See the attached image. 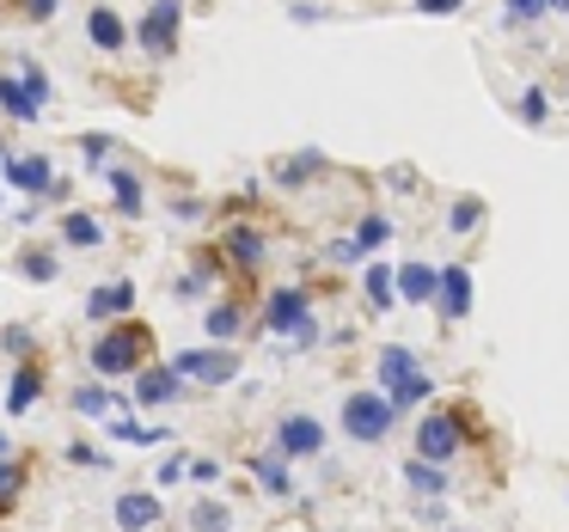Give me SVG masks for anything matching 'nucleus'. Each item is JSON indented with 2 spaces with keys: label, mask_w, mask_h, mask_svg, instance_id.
Listing matches in <instances>:
<instances>
[{
  "label": "nucleus",
  "mask_w": 569,
  "mask_h": 532,
  "mask_svg": "<svg viewBox=\"0 0 569 532\" xmlns=\"http://www.w3.org/2000/svg\"><path fill=\"white\" fill-rule=\"evenodd\" d=\"M380 385H386L380 398L392 410H410V404H422V398L435 392V380L417 368V355H410V349H398V343L380 349Z\"/></svg>",
  "instance_id": "f257e3e1"
},
{
  "label": "nucleus",
  "mask_w": 569,
  "mask_h": 532,
  "mask_svg": "<svg viewBox=\"0 0 569 532\" xmlns=\"http://www.w3.org/2000/svg\"><path fill=\"white\" fill-rule=\"evenodd\" d=\"M263 324H270L276 337H288L295 349H312V343H319V324H312L307 288H276V294L263 300Z\"/></svg>",
  "instance_id": "f03ea898"
},
{
  "label": "nucleus",
  "mask_w": 569,
  "mask_h": 532,
  "mask_svg": "<svg viewBox=\"0 0 569 532\" xmlns=\"http://www.w3.org/2000/svg\"><path fill=\"white\" fill-rule=\"evenodd\" d=\"M392 416H398V410L386 404L380 392H349L343 398V434H349V441H361V446H380L386 434H392Z\"/></svg>",
  "instance_id": "7ed1b4c3"
},
{
  "label": "nucleus",
  "mask_w": 569,
  "mask_h": 532,
  "mask_svg": "<svg viewBox=\"0 0 569 532\" xmlns=\"http://www.w3.org/2000/svg\"><path fill=\"white\" fill-rule=\"evenodd\" d=\"M141 337H148L141 324H111L104 337H92V349H87L92 373H129V368H136V355H141Z\"/></svg>",
  "instance_id": "20e7f679"
},
{
  "label": "nucleus",
  "mask_w": 569,
  "mask_h": 532,
  "mask_svg": "<svg viewBox=\"0 0 569 532\" xmlns=\"http://www.w3.org/2000/svg\"><path fill=\"white\" fill-rule=\"evenodd\" d=\"M178 26H184V0H153L136 26V43L148 56H172L178 50Z\"/></svg>",
  "instance_id": "39448f33"
},
{
  "label": "nucleus",
  "mask_w": 569,
  "mask_h": 532,
  "mask_svg": "<svg viewBox=\"0 0 569 532\" xmlns=\"http://www.w3.org/2000/svg\"><path fill=\"white\" fill-rule=\"evenodd\" d=\"M178 380H202V385H233L239 380V355L233 349H184L178 361H166Z\"/></svg>",
  "instance_id": "423d86ee"
},
{
  "label": "nucleus",
  "mask_w": 569,
  "mask_h": 532,
  "mask_svg": "<svg viewBox=\"0 0 569 532\" xmlns=\"http://www.w3.org/2000/svg\"><path fill=\"white\" fill-rule=\"evenodd\" d=\"M0 190H26V197H56V172L43 153H7L0 160Z\"/></svg>",
  "instance_id": "0eeeda50"
},
{
  "label": "nucleus",
  "mask_w": 569,
  "mask_h": 532,
  "mask_svg": "<svg viewBox=\"0 0 569 532\" xmlns=\"http://www.w3.org/2000/svg\"><path fill=\"white\" fill-rule=\"evenodd\" d=\"M459 441H466V434H459V416H453V410H429V416H422V429H417V459L447 465V459L459 453Z\"/></svg>",
  "instance_id": "6e6552de"
},
{
  "label": "nucleus",
  "mask_w": 569,
  "mask_h": 532,
  "mask_svg": "<svg viewBox=\"0 0 569 532\" xmlns=\"http://www.w3.org/2000/svg\"><path fill=\"white\" fill-rule=\"evenodd\" d=\"M276 453H282V459H319V453H325V429H319V416L295 410V416L276 422Z\"/></svg>",
  "instance_id": "1a4fd4ad"
},
{
  "label": "nucleus",
  "mask_w": 569,
  "mask_h": 532,
  "mask_svg": "<svg viewBox=\"0 0 569 532\" xmlns=\"http://www.w3.org/2000/svg\"><path fill=\"white\" fill-rule=\"evenodd\" d=\"M435 300H441V319L459 324L471 312V270L453 263V270H435Z\"/></svg>",
  "instance_id": "9d476101"
},
{
  "label": "nucleus",
  "mask_w": 569,
  "mask_h": 532,
  "mask_svg": "<svg viewBox=\"0 0 569 532\" xmlns=\"http://www.w3.org/2000/svg\"><path fill=\"white\" fill-rule=\"evenodd\" d=\"M117 526L123 532H148V526H160V495L153 490H129V495H117Z\"/></svg>",
  "instance_id": "9b49d317"
},
{
  "label": "nucleus",
  "mask_w": 569,
  "mask_h": 532,
  "mask_svg": "<svg viewBox=\"0 0 569 532\" xmlns=\"http://www.w3.org/2000/svg\"><path fill=\"white\" fill-rule=\"evenodd\" d=\"M0 111L13 117V123H38V117H43V99H38V92H31L19 74H0Z\"/></svg>",
  "instance_id": "f8f14e48"
},
{
  "label": "nucleus",
  "mask_w": 569,
  "mask_h": 532,
  "mask_svg": "<svg viewBox=\"0 0 569 532\" xmlns=\"http://www.w3.org/2000/svg\"><path fill=\"white\" fill-rule=\"evenodd\" d=\"M87 38H92V50H104V56L129 50V26L111 13V7H92L87 13Z\"/></svg>",
  "instance_id": "ddd939ff"
},
{
  "label": "nucleus",
  "mask_w": 569,
  "mask_h": 532,
  "mask_svg": "<svg viewBox=\"0 0 569 532\" xmlns=\"http://www.w3.org/2000/svg\"><path fill=\"white\" fill-rule=\"evenodd\" d=\"M251 478H258V490L276 495V502L295 495V478H288V459L282 453H251Z\"/></svg>",
  "instance_id": "4468645a"
},
{
  "label": "nucleus",
  "mask_w": 569,
  "mask_h": 532,
  "mask_svg": "<svg viewBox=\"0 0 569 532\" xmlns=\"http://www.w3.org/2000/svg\"><path fill=\"white\" fill-rule=\"evenodd\" d=\"M178 392H184V380H178L172 368H141V380H136V404L160 410V404H172Z\"/></svg>",
  "instance_id": "2eb2a0df"
},
{
  "label": "nucleus",
  "mask_w": 569,
  "mask_h": 532,
  "mask_svg": "<svg viewBox=\"0 0 569 532\" xmlns=\"http://www.w3.org/2000/svg\"><path fill=\"white\" fill-rule=\"evenodd\" d=\"M104 172V184H111V197H117V214H129L136 221L141 209H148V197H141V178L129 172V165H99Z\"/></svg>",
  "instance_id": "dca6fc26"
},
{
  "label": "nucleus",
  "mask_w": 569,
  "mask_h": 532,
  "mask_svg": "<svg viewBox=\"0 0 569 532\" xmlns=\"http://www.w3.org/2000/svg\"><path fill=\"white\" fill-rule=\"evenodd\" d=\"M129 307H136V282H129V275H117V282L92 288L87 319H117V312H129Z\"/></svg>",
  "instance_id": "f3484780"
},
{
  "label": "nucleus",
  "mask_w": 569,
  "mask_h": 532,
  "mask_svg": "<svg viewBox=\"0 0 569 532\" xmlns=\"http://www.w3.org/2000/svg\"><path fill=\"white\" fill-rule=\"evenodd\" d=\"M392 294H405V307L435 300V263H405V270L392 275Z\"/></svg>",
  "instance_id": "a211bd4d"
},
{
  "label": "nucleus",
  "mask_w": 569,
  "mask_h": 532,
  "mask_svg": "<svg viewBox=\"0 0 569 532\" xmlns=\"http://www.w3.org/2000/svg\"><path fill=\"white\" fill-rule=\"evenodd\" d=\"M104 434L111 441H123V446H160V441H172V429H153V422H129V416H104Z\"/></svg>",
  "instance_id": "6ab92c4d"
},
{
  "label": "nucleus",
  "mask_w": 569,
  "mask_h": 532,
  "mask_svg": "<svg viewBox=\"0 0 569 532\" xmlns=\"http://www.w3.org/2000/svg\"><path fill=\"white\" fill-rule=\"evenodd\" d=\"M405 490H417V495H447V490H453V478H447L441 465H429V459H405Z\"/></svg>",
  "instance_id": "aec40b11"
},
{
  "label": "nucleus",
  "mask_w": 569,
  "mask_h": 532,
  "mask_svg": "<svg viewBox=\"0 0 569 532\" xmlns=\"http://www.w3.org/2000/svg\"><path fill=\"white\" fill-rule=\"evenodd\" d=\"M62 239H68L74 251H99V245H104L99 214H62Z\"/></svg>",
  "instance_id": "412c9836"
},
{
  "label": "nucleus",
  "mask_w": 569,
  "mask_h": 532,
  "mask_svg": "<svg viewBox=\"0 0 569 532\" xmlns=\"http://www.w3.org/2000/svg\"><path fill=\"white\" fill-rule=\"evenodd\" d=\"M74 410H80V416H123V398H117L111 385H80Z\"/></svg>",
  "instance_id": "4be33fe9"
},
{
  "label": "nucleus",
  "mask_w": 569,
  "mask_h": 532,
  "mask_svg": "<svg viewBox=\"0 0 569 532\" xmlns=\"http://www.w3.org/2000/svg\"><path fill=\"white\" fill-rule=\"evenodd\" d=\"M38 392H43V373L38 368H19L13 385H7V410H13V416H26V410L38 404Z\"/></svg>",
  "instance_id": "5701e85b"
},
{
  "label": "nucleus",
  "mask_w": 569,
  "mask_h": 532,
  "mask_svg": "<svg viewBox=\"0 0 569 532\" xmlns=\"http://www.w3.org/2000/svg\"><path fill=\"white\" fill-rule=\"evenodd\" d=\"M190 526H197V532H233V508L214 502V495H202V502L190 508Z\"/></svg>",
  "instance_id": "b1692460"
},
{
  "label": "nucleus",
  "mask_w": 569,
  "mask_h": 532,
  "mask_svg": "<svg viewBox=\"0 0 569 532\" xmlns=\"http://www.w3.org/2000/svg\"><path fill=\"white\" fill-rule=\"evenodd\" d=\"M386 239H392V221H386V214H368V221L349 233V245H356V258H368V251H380Z\"/></svg>",
  "instance_id": "393cba45"
},
{
  "label": "nucleus",
  "mask_w": 569,
  "mask_h": 532,
  "mask_svg": "<svg viewBox=\"0 0 569 532\" xmlns=\"http://www.w3.org/2000/svg\"><path fill=\"white\" fill-rule=\"evenodd\" d=\"M361 294H368V307H373V312H386V307L398 300V294H392V270H386V263H373V270L361 275Z\"/></svg>",
  "instance_id": "a878e982"
},
{
  "label": "nucleus",
  "mask_w": 569,
  "mask_h": 532,
  "mask_svg": "<svg viewBox=\"0 0 569 532\" xmlns=\"http://www.w3.org/2000/svg\"><path fill=\"white\" fill-rule=\"evenodd\" d=\"M520 123H527V129H545V123H551V99H545V87H527V92H520Z\"/></svg>",
  "instance_id": "bb28decb"
},
{
  "label": "nucleus",
  "mask_w": 569,
  "mask_h": 532,
  "mask_svg": "<svg viewBox=\"0 0 569 532\" xmlns=\"http://www.w3.org/2000/svg\"><path fill=\"white\" fill-rule=\"evenodd\" d=\"M319 172H325V153H295V160L276 165V178H282V184H300V178H319Z\"/></svg>",
  "instance_id": "cd10ccee"
},
{
  "label": "nucleus",
  "mask_w": 569,
  "mask_h": 532,
  "mask_svg": "<svg viewBox=\"0 0 569 532\" xmlns=\"http://www.w3.org/2000/svg\"><path fill=\"white\" fill-rule=\"evenodd\" d=\"M227 251H233L239 263H263V233H251V227H233V233H227Z\"/></svg>",
  "instance_id": "c85d7f7f"
},
{
  "label": "nucleus",
  "mask_w": 569,
  "mask_h": 532,
  "mask_svg": "<svg viewBox=\"0 0 569 532\" xmlns=\"http://www.w3.org/2000/svg\"><path fill=\"white\" fill-rule=\"evenodd\" d=\"M447 227H453V233H471V227H483V202H478V197L453 202V214H447Z\"/></svg>",
  "instance_id": "c756f323"
},
{
  "label": "nucleus",
  "mask_w": 569,
  "mask_h": 532,
  "mask_svg": "<svg viewBox=\"0 0 569 532\" xmlns=\"http://www.w3.org/2000/svg\"><path fill=\"white\" fill-rule=\"evenodd\" d=\"M202 324H209V337L221 343V337L239 331V307H227V300H221V307H209V319H202Z\"/></svg>",
  "instance_id": "7c9ffc66"
},
{
  "label": "nucleus",
  "mask_w": 569,
  "mask_h": 532,
  "mask_svg": "<svg viewBox=\"0 0 569 532\" xmlns=\"http://www.w3.org/2000/svg\"><path fill=\"white\" fill-rule=\"evenodd\" d=\"M19 270H26L31 282H56V258H50V251H26V258H19Z\"/></svg>",
  "instance_id": "2f4dec72"
},
{
  "label": "nucleus",
  "mask_w": 569,
  "mask_h": 532,
  "mask_svg": "<svg viewBox=\"0 0 569 532\" xmlns=\"http://www.w3.org/2000/svg\"><path fill=\"white\" fill-rule=\"evenodd\" d=\"M0 349H7V355H26V349H31V324H7V331H0Z\"/></svg>",
  "instance_id": "473e14b6"
},
{
  "label": "nucleus",
  "mask_w": 569,
  "mask_h": 532,
  "mask_svg": "<svg viewBox=\"0 0 569 532\" xmlns=\"http://www.w3.org/2000/svg\"><path fill=\"white\" fill-rule=\"evenodd\" d=\"M80 148H87V165H92V172H99V165H111V135H87Z\"/></svg>",
  "instance_id": "72a5a7b5"
},
{
  "label": "nucleus",
  "mask_w": 569,
  "mask_h": 532,
  "mask_svg": "<svg viewBox=\"0 0 569 532\" xmlns=\"http://www.w3.org/2000/svg\"><path fill=\"white\" fill-rule=\"evenodd\" d=\"M19 495V459H0V508Z\"/></svg>",
  "instance_id": "f704fd0d"
},
{
  "label": "nucleus",
  "mask_w": 569,
  "mask_h": 532,
  "mask_svg": "<svg viewBox=\"0 0 569 532\" xmlns=\"http://www.w3.org/2000/svg\"><path fill=\"white\" fill-rule=\"evenodd\" d=\"M502 13L515 19V26H527V19H539V13H545V0H502Z\"/></svg>",
  "instance_id": "c9c22d12"
},
{
  "label": "nucleus",
  "mask_w": 569,
  "mask_h": 532,
  "mask_svg": "<svg viewBox=\"0 0 569 532\" xmlns=\"http://www.w3.org/2000/svg\"><path fill=\"white\" fill-rule=\"evenodd\" d=\"M68 459H74V465H111V459H104L99 446H87V441H74V446H68Z\"/></svg>",
  "instance_id": "e433bc0d"
},
{
  "label": "nucleus",
  "mask_w": 569,
  "mask_h": 532,
  "mask_svg": "<svg viewBox=\"0 0 569 532\" xmlns=\"http://www.w3.org/2000/svg\"><path fill=\"white\" fill-rule=\"evenodd\" d=\"M184 471H190L197 483H221V465H214V459H197V465H184Z\"/></svg>",
  "instance_id": "4c0bfd02"
},
{
  "label": "nucleus",
  "mask_w": 569,
  "mask_h": 532,
  "mask_svg": "<svg viewBox=\"0 0 569 532\" xmlns=\"http://www.w3.org/2000/svg\"><path fill=\"white\" fill-rule=\"evenodd\" d=\"M466 0H417V13H459Z\"/></svg>",
  "instance_id": "58836bf2"
},
{
  "label": "nucleus",
  "mask_w": 569,
  "mask_h": 532,
  "mask_svg": "<svg viewBox=\"0 0 569 532\" xmlns=\"http://www.w3.org/2000/svg\"><path fill=\"white\" fill-rule=\"evenodd\" d=\"M178 478H184V459H166V465H160V478H153V483L166 490V483H178Z\"/></svg>",
  "instance_id": "ea45409f"
},
{
  "label": "nucleus",
  "mask_w": 569,
  "mask_h": 532,
  "mask_svg": "<svg viewBox=\"0 0 569 532\" xmlns=\"http://www.w3.org/2000/svg\"><path fill=\"white\" fill-rule=\"evenodd\" d=\"M26 13H31V19H50V13H56V0H26Z\"/></svg>",
  "instance_id": "a19ab883"
},
{
  "label": "nucleus",
  "mask_w": 569,
  "mask_h": 532,
  "mask_svg": "<svg viewBox=\"0 0 569 532\" xmlns=\"http://www.w3.org/2000/svg\"><path fill=\"white\" fill-rule=\"evenodd\" d=\"M545 13H569V0H545Z\"/></svg>",
  "instance_id": "79ce46f5"
},
{
  "label": "nucleus",
  "mask_w": 569,
  "mask_h": 532,
  "mask_svg": "<svg viewBox=\"0 0 569 532\" xmlns=\"http://www.w3.org/2000/svg\"><path fill=\"white\" fill-rule=\"evenodd\" d=\"M0 459H13V441H7V434H0Z\"/></svg>",
  "instance_id": "37998d69"
},
{
  "label": "nucleus",
  "mask_w": 569,
  "mask_h": 532,
  "mask_svg": "<svg viewBox=\"0 0 569 532\" xmlns=\"http://www.w3.org/2000/svg\"><path fill=\"white\" fill-rule=\"evenodd\" d=\"M0 160H7V148H0ZM0 202H7V190H0Z\"/></svg>",
  "instance_id": "c03bdc74"
}]
</instances>
